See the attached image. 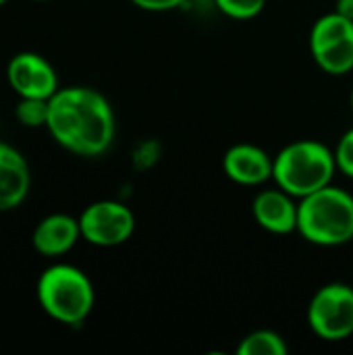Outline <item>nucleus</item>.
<instances>
[{"mask_svg":"<svg viewBox=\"0 0 353 355\" xmlns=\"http://www.w3.org/2000/svg\"><path fill=\"white\" fill-rule=\"evenodd\" d=\"M252 214L256 223L275 235H287L298 231L300 204L293 202V196L285 189H264L254 198Z\"/></svg>","mask_w":353,"mask_h":355,"instance_id":"9","label":"nucleus"},{"mask_svg":"<svg viewBox=\"0 0 353 355\" xmlns=\"http://www.w3.org/2000/svg\"><path fill=\"white\" fill-rule=\"evenodd\" d=\"M335 162H337V171L353 179V127L341 135L335 148Z\"/></svg>","mask_w":353,"mask_h":355,"instance_id":"16","label":"nucleus"},{"mask_svg":"<svg viewBox=\"0 0 353 355\" xmlns=\"http://www.w3.org/2000/svg\"><path fill=\"white\" fill-rule=\"evenodd\" d=\"M300 235L320 248L345 245L353 239V196L333 183L302 198Z\"/></svg>","mask_w":353,"mask_h":355,"instance_id":"2","label":"nucleus"},{"mask_svg":"<svg viewBox=\"0 0 353 355\" xmlns=\"http://www.w3.org/2000/svg\"><path fill=\"white\" fill-rule=\"evenodd\" d=\"M335 12H339V15H343V17L353 21V0H337Z\"/></svg>","mask_w":353,"mask_h":355,"instance_id":"18","label":"nucleus"},{"mask_svg":"<svg viewBox=\"0 0 353 355\" xmlns=\"http://www.w3.org/2000/svg\"><path fill=\"white\" fill-rule=\"evenodd\" d=\"M137 8L141 10H150V12H164V10H173L177 6H181L185 0H131Z\"/></svg>","mask_w":353,"mask_h":355,"instance_id":"17","label":"nucleus"},{"mask_svg":"<svg viewBox=\"0 0 353 355\" xmlns=\"http://www.w3.org/2000/svg\"><path fill=\"white\" fill-rule=\"evenodd\" d=\"M48 131L64 150L94 158L104 154L114 139L117 123L110 102L92 87H62L50 100Z\"/></svg>","mask_w":353,"mask_h":355,"instance_id":"1","label":"nucleus"},{"mask_svg":"<svg viewBox=\"0 0 353 355\" xmlns=\"http://www.w3.org/2000/svg\"><path fill=\"white\" fill-rule=\"evenodd\" d=\"M335 171V152L316 139L293 141L273 158L275 183L300 200L331 185Z\"/></svg>","mask_w":353,"mask_h":355,"instance_id":"3","label":"nucleus"},{"mask_svg":"<svg viewBox=\"0 0 353 355\" xmlns=\"http://www.w3.org/2000/svg\"><path fill=\"white\" fill-rule=\"evenodd\" d=\"M37 302L56 322L77 327L94 310V285L83 270L71 264H54L37 279Z\"/></svg>","mask_w":353,"mask_h":355,"instance_id":"4","label":"nucleus"},{"mask_svg":"<svg viewBox=\"0 0 353 355\" xmlns=\"http://www.w3.org/2000/svg\"><path fill=\"white\" fill-rule=\"evenodd\" d=\"M310 54L329 75H347L353 71V21L339 15H322L310 31Z\"/></svg>","mask_w":353,"mask_h":355,"instance_id":"5","label":"nucleus"},{"mask_svg":"<svg viewBox=\"0 0 353 355\" xmlns=\"http://www.w3.org/2000/svg\"><path fill=\"white\" fill-rule=\"evenodd\" d=\"M352 108H353V89H352Z\"/></svg>","mask_w":353,"mask_h":355,"instance_id":"19","label":"nucleus"},{"mask_svg":"<svg viewBox=\"0 0 353 355\" xmlns=\"http://www.w3.org/2000/svg\"><path fill=\"white\" fill-rule=\"evenodd\" d=\"M308 324L325 341H343L353 335V287L331 283L316 291L308 306Z\"/></svg>","mask_w":353,"mask_h":355,"instance_id":"6","label":"nucleus"},{"mask_svg":"<svg viewBox=\"0 0 353 355\" xmlns=\"http://www.w3.org/2000/svg\"><path fill=\"white\" fill-rule=\"evenodd\" d=\"M289 352L285 339L275 331H254L241 339L239 355H285Z\"/></svg>","mask_w":353,"mask_h":355,"instance_id":"13","label":"nucleus"},{"mask_svg":"<svg viewBox=\"0 0 353 355\" xmlns=\"http://www.w3.org/2000/svg\"><path fill=\"white\" fill-rule=\"evenodd\" d=\"M31 187V173L25 156L0 141V212L15 210L23 204Z\"/></svg>","mask_w":353,"mask_h":355,"instance_id":"11","label":"nucleus"},{"mask_svg":"<svg viewBox=\"0 0 353 355\" xmlns=\"http://www.w3.org/2000/svg\"><path fill=\"white\" fill-rule=\"evenodd\" d=\"M81 237L98 248H114L125 243L135 231L133 212L114 200L89 204L79 216Z\"/></svg>","mask_w":353,"mask_h":355,"instance_id":"7","label":"nucleus"},{"mask_svg":"<svg viewBox=\"0 0 353 355\" xmlns=\"http://www.w3.org/2000/svg\"><path fill=\"white\" fill-rule=\"evenodd\" d=\"M4 2H6V0H0V6H2V4H4Z\"/></svg>","mask_w":353,"mask_h":355,"instance_id":"20","label":"nucleus"},{"mask_svg":"<svg viewBox=\"0 0 353 355\" xmlns=\"http://www.w3.org/2000/svg\"><path fill=\"white\" fill-rule=\"evenodd\" d=\"M225 175L239 185H262L273 179V158L258 146L237 144L223 158Z\"/></svg>","mask_w":353,"mask_h":355,"instance_id":"10","label":"nucleus"},{"mask_svg":"<svg viewBox=\"0 0 353 355\" xmlns=\"http://www.w3.org/2000/svg\"><path fill=\"white\" fill-rule=\"evenodd\" d=\"M48 110H50L48 100H42V98H21V102L15 108V116H17V121L23 127L37 129V127H46Z\"/></svg>","mask_w":353,"mask_h":355,"instance_id":"14","label":"nucleus"},{"mask_svg":"<svg viewBox=\"0 0 353 355\" xmlns=\"http://www.w3.org/2000/svg\"><path fill=\"white\" fill-rule=\"evenodd\" d=\"M79 239H81L79 218H73L69 214H50L37 223L31 243L40 256L58 258L71 252Z\"/></svg>","mask_w":353,"mask_h":355,"instance_id":"12","label":"nucleus"},{"mask_svg":"<svg viewBox=\"0 0 353 355\" xmlns=\"http://www.w3.org/2000/svg\"><path fill=\"white\" fill-rule=\"evenodd\" d=\"M6 79L21 98L50 100L58 92V77L52 64L35 52H19L6 67Z\"/></svg>","mask_w":353,"mask_h":355,"instance_id":"8","label":"nucleus"},{"mask_svg":"<svg viewBox=\"0 0 353 355\" xmlns=\"http://www.w3.org/2000/svg\"><path fill=\"white\" fill-rule=\"evenodd\" d=\"M216 6L231 19H254L258 17L264 6L266 0H214Z\"/></svg>","mask_w":353,"mask_h":355,"instance_id":"15","label":"nucleus"}]
</instances>
